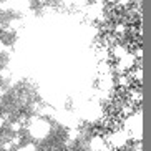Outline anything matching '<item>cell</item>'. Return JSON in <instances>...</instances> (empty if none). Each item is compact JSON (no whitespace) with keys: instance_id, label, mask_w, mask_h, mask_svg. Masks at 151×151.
I'll list each match as a JSON object with an SVG mask.
<instances>
[{"instance_id":"6da1fadb","label":"cell","mask_w":151,"mask_h":151,"mask_svg":"<svg viewBox=\"0 0 151 151\" xmlns=\"http://www.w3.org/2000/svg\"><path fill=\"white\" fill-rule=\"evenodd\" d=\"M22 121L20 120H17V121H12V123H9V129L12 131L14 134H17V133H20V129H22Z\"/></svg>"},{"instance_id":"7a4b0ae2","label":"cell","mask_w":151,"mask_h":151,"mask_svg":"<svg viewBox=\"0 0 151 151\" xmlns=\"http://www.w3.org/2000/svg\"><path fill=\"white\" fill-rule=\"evenodd\" d=\"M14 145H12V141H10V139H9V141H5V143H2V151H12V150H14Z\"/></svg>"},{"instance_id":"3957f363","label":"cell","mask_w":151,"mask_h":151,"mask_svg":"<svg viewBox=\"0 0 151 151\" xmlns=\"http://www.w3.org/2000/svg\"><path fill=\"white\" fill-rule=\"evenodd\" d=\"M25 150L27 151H37V145L35 143H25Z\"/></svg>"},{"instance_id":"277c9868","label":"cell","mask_w":151,"mask_h":151,"mask_svg":"<svg viewBox=\"0 0 151 151\" xmlns=\"http://www.w3.org/2000/svg\"><path fill=\"white\" fill-rule=\"evenodd\" d=\"M5 124H7V120H5L2 115H0V129H4V128H5Z\"/></svg>"},{"instance_id":"5b68a950","label":"cell","mask_w":151,"mask_h":151,"mask_svg":"<svg viewBox=\"0 0 151 151\" xmlns=\"http://www.w3.org/2000/svg\"><path fill=\"white\" fill-rule=\"evenodd\" d=\"M4 95H5V88L2 86V85H0V98L4 96Z\"/></svg>"},{"instance_id":"8992f818","label":"cell","mask_w":151,"mask_h":151,"mask_svg":"<svg viewBox=\"0 0 151 151\" xmlns=\"http://www.w3.org/2000/svg\"><path fill=\"white\" fill-rule=\"evenodd\" d=\"M15 151H27V150H25V146H23V145H22V146H18V148H17V150H15Z\"/></svg>"},{"instance_id":"52a82bcc","label":"cell","mask_w":151,"mask_h":151,"mask_svg":"<svg viewBox=\"0 0 151 151\" xmlns=\"http://www.w3.org/2000/svg\"><path fill=\"white\" fill-rule=\"evenodd\" d=\"M0 150H2V145H0Z\"/></svg>"}]
</instances>
